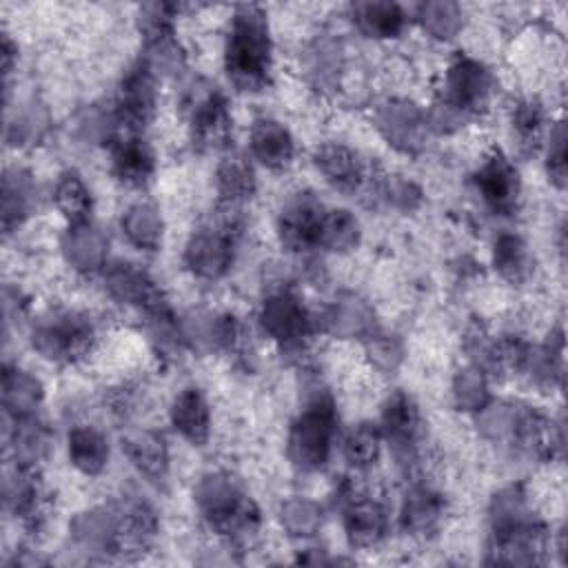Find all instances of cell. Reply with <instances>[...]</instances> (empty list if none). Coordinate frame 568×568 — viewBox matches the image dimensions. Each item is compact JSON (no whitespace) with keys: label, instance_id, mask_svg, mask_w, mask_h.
<instances>
[{"label":"cell","instance_id":"cell-5","mask_svg":"<svg viewBox=\"0 0 568 568\" xmlns=\"http://www.w3.org/2000/svg\"><path fill=\"white\" fill-rule=\"evenodd\" d=\"M95 342V324L78 311H55L31 331L33 348L49 362L71 364L89 355Z\"/></svg>","mask_w":568,"mask_h":568},{"label":"cell","instance_id":"cell-28","mask_svg":"<svg viewBox=\"0 0 568 568\" xmlns=\"http://www.w3.org/2000/svg\"><path fill=\"white\" fill-rule=\"evenodd\" d=\"M446 501L442 493L428 486H415L406 493L399 510L402 528L413 537H428L444 519Z\"/></svg>","mask_w":568,"mask_h":568},{"label":"cell","instance_id":"cell-6","mask_svg":"<svg viewBox=\"0 0 568 568\" xmlns=\"http://www.w3.org/2000/svg\"><path fill=\"white\" fill-rule=\"evenodd\" d=\"M191 140L200 151L224 149L231 138V111L224 93L206 82L189 89L184 98Z\"/></svg>","mask_w":568,"mask_h":568},{"label":"cell","instance_id":"cell-43","mask_svg":"<svg viewBox=\"0 0 568 568\" xmlns=\"http://www.w3.org/2000/svg\"><path fill=\"white\" fill-rule=\"evenodd\" d=\"M359 220L346 209H326L317 229V248L346 253L359 244Z\"/></svg>","mask_w":568,"mask_h":568},{"label":"cell","instance_id":"cell-14","mask_svg":"<svg viewBox=\"0 0 568 568\" xmlns=\"http://www.w3.org/2000/svg\"><path fill=\"white\" fill-rule=\"evenodd\" d=\"M481 202L497 215H510L519 206L521 180L517 166L499 151L490 153L475 173Z\"/></svg>","mask_w":568,"mask_h":568},{"label":"cell","instance_id":"cell-13","mask_svg":"<svg viewBox=\"0 0 568 568\" xmlns=\"http://www.w3.org/2000/svg\"><path fill=\"white\" fill-rule=\"evenodd\" d=\"M339 508L346 539L353 548L377 546L388 530L386 506L353 484L339 488Z\"/></svg>","mask_w":568,"mask_h":568},{"label":"cell","instance_id":"cell-50","mask_svg":"<svg viewBox=\"0 0 568 568\" xmlns=\"http://www.w3.org/2000/svg\"><path fill=\"white\" fill-rule=\"evenodd\" d=\"M366 355L382 373H395L404 362V344L397 335L375 328L366 339Z\"/></svg>","mask_w":568,"mask_h":568},{"label":"cell","instance_id":"cell-39","mask_svg":"<svg viewBox=\"0 0 568 568\" xmlns=\"http://www.w3.org/2000/svg\"><path fill=\"white\" fill-rule=\"evenodd\" d=\"M532 510L528 504V495L521 484H510L497 490L488 504V524L490 535L506 532L510 528L521 526L524 521L532 519Z\"/></svg>","mask_w":568,"mask_h":568},{"label":"cell","instance_id":"cell-9","mask_svg":"<svg viewBox=\"0 0 568 568\" xmlns=\"http://www.w3.org/2000/svg\"><path fill=\"white\" fill-rule=\"evenodd\" d=\"M260 326L280 346L302 348L315 331V320L300 295L288 288H280L262 302Z\"/></svg>","mask_w":568,"mask_h":568},{"label":"cell","instance_id":"cell-25","mask_svg":"<svg viewBox=\"0 0 568 568\" xmlns=\"http://www.w3.org/2000/svg\"><path fill=\"white\" fill-rule=\"evenodd\" d=\"M169 419L171 426L193 446L206 444L211 435V408L200 388H182L171 402Z\"/></svg>","mask_w":568,"mask_h":568},{"label":"cell","instance_id":"cell-12","mask_svg":"<svg viewBox=\"0 0 568 568\" xmlns=\"http://www.w3.org/2000/svg\"><path fill=\"white\" fill-rule=\"evenodd\" d=\"M382 439L393 448L395 459L402 466H413L419 457L422 442V415L417 404L404 390H395L386 397L379 419Z\"/></svg>","mask_w":568,"mask_h":568},{"label":"cell","instance_id":"cell-47","mask_svg":"<svg viewBox=\"0 0 568 568\" xmlns=\"http://www.w3.org/2000/svg\"><path fill=\"white\" fill-rule=\"evenodd\" d=\"M280 524L291 537H313L324 524V510L308 497H291L280 506Z\"/></svg>","mask_w":568,"mask_h":568},{"label":"cell","instance_id":"cell-15","mask_svg":"<svg viewBox=\"0 0 568 568\" xmlns=\"http://www.w3.org/2000/svg\"><path fill=\"white\" fill-rule=\"evenodd\" d=\"M324 211L322 202L308 191L291 195L277 215V235L282 246L291 253L317 248V229Z\"/></svg>","mask_w":568,"mask_h":568},{"label":"cell","instance_id":"cell-46","mask_svg":"<svg viewBox=\"0 0 568 568\" xmlns=\"http://www.w3.org/2000/svg\"><path fill=\"white\" fill-rule=\"evenodd\" d=\"M450 397L457 410L479 413L490 402L488 375L475 364L459 368L450 384Z\"/></svg>","mask_w":568,"mask_h":568},{"label":"cell","instance_id":"cell-2","mask_svg":"<svg viewBox=\"0 0 568 568\" xmlns=\"http://www.w3.org/2000/svg\"><path fill=\"white\" fill-rule=\"evenodd\" d=\"M193 497L204 521L226 544L240 546L257 535L262 526L260 508L229 473H206L197 481Z\"/></svg>","mask_w":568,"mask_h":568},{"label":"cell","instance_id":"cell-51","mask_svg":"<svg viewBox=\"0 0 568 568\" xmlns=\"http://www.w3.org/2000/svg\"><path fill=\"white\" fill-rule=\"evenodd\" d=\"M546 171L548 180L557 186H566V126L564 122H557L550 129L548 144H546Z\"/></svg>","mask_w":568,"mask_h":568},{"label":"cell","instance_id":"cell-31","mask_svg":"<svg viewBox=\"0 0 568 568\" xmlns=\"http://www.w3.org/2000/svg\"><path fill=\"white\" fill-rule=\"evenodd\" d=\"M9 450L16 466L38 470L51 450L49 426L40 422L38 415L13 419V428L9 433Z\"/></svg>","mask_w":568,"mask_h":568},{"label":"cell","instance_id":"cell-36","mask_svg":"<svg viewBox=\"0 0 568 568\" xmlns=\"http://www.w3.org/2000/svg\"><path fill=\"white\" fill-rule=\"evenodd\" d=\"M124 237L140 251H158L164 237V220L149 202L131 204L120 220Z\"/></svg>","mask_w":568,"mask_h":568},{"label":"cell","instance_id":"cell-45","mask_svg":"<svg viewBox=\"0 0 568 568\" xmlns=\"http://www.w3.org/2000/svg\"><path fill=\"white\" fill-rule=\"evenodd\" d=\"M419 27L435 40L448 42L464 27V9L450 0H430L422 2L415 13Z\"/></svg>","mask_w":568,"mask_h":568},{"label":"cell","instance_id":"cell-10","mask_svg":"<svg viewBox=\"0 0 568 568\" xmlns=\"http://www.w3.org/2000/svg\"><path fill=\"white\" fill-rule=\"evenodd\" d=\"M71 544L93 559H122V526L118 501L91 506L69 524Z\"/></svg>","mask_w":568,"mask_h":568},{"label":"cell","instance_id":"cell-42","mask_svg":"<svg viewBox=\"0 0 568 568\" xmlns=\"http://www.w3.org/2000/svg\"><path fill=\"white\" fill-rule=\"evenodd\" d=\"M362 189H366L377 202L402 213H413L424 200L422 189L404 175H368Z\"/></svg>","mask_w":568,"mask_h":568},{"label":"cell","instance_id":"cell-29","mask_svg":"<svg viewBox=\"0 0 568 568\" xmlns=\"http://www.w3.org/2000/svg\"><path fill=\"white\" fill-rule=\"evenodd\" d=\"M124 455L133 468L153 484H162L169 477V448L162 435L153 430H135L122 439Z\"/></svg>","mask_w":568,"mask_h":568},{"label":"cell","instance_id":"cell-22","mask_svg":"<svg viewBox=\"0 0 568 568\" xmlns=\"http://www.w3.org/2000/svg\"><path fill=\"white\" fill-rule=\"evenodd\" d=\"M313 162L324 180L339 191H359L371 175L359 153L339 142H326L317 146Z\"/></svg>","mask_w":568,"mask_h":568},{"label":"cell","instance_id":"cell-11","mask_svg":"<svg viewBox=\"0 0 568 568\" xmlns=\"http://www.w3.org/2000/svg\"><path fill=\"white\" fill-rule=\"evenodd\" d=\"M375 126L395 151L406 155H417L424 151L430 131L426 111L406 98L384 100L375 109Z\"/></svg>","mask_w":568,"mask_h":568},{"label":"cell","instance_id":"cell-7","mask_svg":"<svg viewBox=\"0 0 568 568\" xmlns=\"http://www.w3.org/2000/svg\"><path fill=\"white\" fill-rule=\"evenodd\" d=\"M158 73L140 58L120 80L113 118L118 133H140L155 115Z\"/></svg>","mask_w":568,"mask_h":568},{"label":"cell","instance_id":"cell-20","mask_svg":"<svg viewBox=\"0 0 568 568\" xmlns=\"http://www.w3.org/2000/svg\"><path fill=\"white\" fill-rule=\"evenodd\" d=\"M346 69L344 44L331 33L313 38L302 53V71L317 91H335Z\"/></svg>","mask_w":568,"mask_h":568},{"label":"cell","instance_id":"cell-48","mask_svg":"<svg viewBox=\"0 0 568 568\" xmlns=\"http://www.w3.org/2000/svg\"><path fill=\"white\" fill-rule=\"evenodd\" d=\"M344 457L355 468H368L377 462L382 450V430L375 424H357L348 430L342 444Z\"/></svg>","mask_w":568,"mask_h":568},{"label":"cell","instance_id":"cell-17","mask_svg":"<svg viewBox=\"0 0 568 568\" xmlns=\"http://www.w3.org/2000/svg\"><path fill=\"white\" fill-rule=\"evenodd\" d=\"M104 286L113 300L135 306L144 315L169 304L158 284L151 280V275L131 262L106 264Z\"/></svg>","mask_w":568,"mask_h":568},{"label":"cell","instance_id":"cell-54","mask_svg":"<svg viewBox=\"0 0 568 568\" xmlns=\"http://www.w3.org/2000/svg\"><path fill=\"white\" fill-rule=\"evenodd\" d=\"M297 561H302V564H335L337 559L328 557L324 550L320 552L317 548H311L306 555H300V557H297Z\"/></svg>","mask_w":568,"mask_h":568},{"label":"cell","instance_id":"cell-37","mask_svg":"<svg viewBox=\"0 0 568 568\" xmlns=\"http://www.w3.org/2000/svg\"><path fill=\"white\" fill-rule=\"evenodd\" d=\"M255 173L246 158L242 155H226L215 169V189L222 197V204L240 206L242 202L251 200L255 193Z\"/></svg>","mask_w":568,"mask_h":568},{"label":"cell","instance_id":"cell-34","mask_svg":"<svg viewBox=\"0 0 568 568\" xmlns=\"http://www.w3.org/2000/svg\"><path fill=\"white\" fill-rule=\"evenodd\" d=\"M69 462L89 477L100 475L109 464V442L106 437L87 424L73 426L67 437Z\"/></svg>","mask_w":568,"mask_h":568},{"label":"cell","instance_id":"cell-26","mask_svg":"<svg viewBox=\"0 0 568 568\" xmlns=\"http://www.w3.org/2000/svg\"><path fill=\"white\" fill-rule=\"evenodd\" d=\"M122 526V559L142 555L158 535V515L149 501L124 497L118 501Z\"/></svg>","mask_w":568,"mask_h":568},{"label":"cell","instance_id":"cell-40","mask_svg":"<svg viewBox=\"0 0 568 568\" xmlns=\"http://www.w3.org/2000/svg\"><path fill=\"white\" fill-rule=\"evenodd\" d=\"M521 373H526L539 386H555L561 382L564 375V339L561 333L550 335L546 344L526 348Z\"/></svg>","mask_w":568,"mask_h":568},{"label":"cell","instance_id":"cell-1","mask_svg":"<svg viewBox=\"0 0 568 568\" xmlns=\"http://www.w3.org/2000/svg\"><path fill=\"white\" fill-rule=\"evenodd\" d=\"M224 69L240 91H262L271 80L273 42L266 13L257 4L235 9L224 44Z\"/></svg>","mask_w":568,"mask_h":568},{"label":"cell","instance_id":"cell-18","mask_svg":"<svg viewBox=\"0 0 568 568\" xmlns=\"http://www.w3.org/2000/svg\"><path fill=\"white\" fill-rule=\"evenodd\" d=\"M62 257L71 268L84 275H93L106 268L109 257V237L93 222H75L69 224L60 240Z\"/></svg>","mask_w":568,"mask_h":568},{"label":"cell","instance_id":"cell-24","mask_svg":"<svg viewBox=\"0 0 568 568\" xmlns=\"http://www.w3.org/2000/svg\"><path fill=\"white\" fill-rule=\"evenodd\" d=\"M184 342L197 351H231L242 337V328L226 313H195L182 322Z\"/></svg>","mask_w":568,"mask_h":568},{"label":"cell","instance_id":"cell-3","mask_svg":"<svg viewBox=\"0 0 568 568\" xmlns=\"http://www.w3.org/2000/svg\"><path fill=\"white\" fill-rule=\"evenodd\" d=\"M335 430L337 413L333 397L326 390H317L291 424L286 439L291 464L302 473L322 470L328 464Z\"/></svg>","mask_w":568,"mask_h":568},{"label":"cell","instance_id":"cell-41","mask_svg":"<svg viewBox=\"0 0 568 568\" xmlns=\"http://www.w3.org/2000/svg\"><path fill=\"white\" fill-rule=\"evenodd\" d=\"M524 408L526 406L519 402L490 399L479 413H475L481 437L493 444H513Z\"/></svg>","mask_w":568,"mask_h":568},{"label":"cell","instance_id":"cell-30","mask_svg":"<svg viewBox=\"0 0 568 568\" xmlns=\"http://www.w3.org/2000/svg\"><path fill=\"white\" fill-rule=\"evenodd\" d=\"M38 206V189L24 169L9 166L2 178V229L11 233L18 229Z\"/></svg>","mask_w":568,"mask_h":568},{"label":"cell","instance_id":"cell-27","mask_svg":"<svg viewBox=\"0 0 568 568\" xmlns=\"http://www.w3.org/2000/svg\"><path fill=\"white\" fill-rule=\"evenodd\" d=\"M248 149L251 155L266 169H284L295 155L291 131L273 118H257L253 122L248 133Z\"/></svg>","mask_w":568,"mask_h":568},{"label":"cell","instance_id":"cell-44","mask_svg":"<svg viewBox=\"0 0 568 568\" xmlns=\"http://www.w3.org/2000/svg\"><path fill=\"white\" fill-rule=\"evenodd\" d=\"M53 204L69 220V224L89 220L93 197L78 171L69 169V171L60 173V178L55 180V186H53Z\"/></svg>","mask_w":568,"mask_h":568},{"label":"cell","instance_id":"cell-19","mask_svg":"<svg viewBox=\"0 0 568 568\" xmlns=\"http://www.w3.org/2000/svg\"><path fill=\"white\" fill-rule=\"evenodd\" d=\"M4 508L29 528L47 517V493L33 468L16 466L4 475Z\"/></svg>","mask_w":568,"mask_h":568},{"label":"cell","instance_id":"cell-23","mask_svg":"<svg viewBox=\"0 0 568 568\" xmlns=\"http://www.w3.org/2000/svg\"><path fill=\"white\" fill-rule=\"evenodd\" d=\"M322 326L326 333L339 339H366L375 326V313L371 304L355 293H339L331 306L324 311Z\"/></svg>","mask_w":568,"mask_h":568},{"label":"cell","instance_id":"cell-8","mask_svg":"<svg viewBox=\"0 0 568 568\" xmlns=\"http://www.w3.org/2000/svg\"><path fill=\"white\" fill-rule=\"evenodd\" d=\"M493 93L495 78L484 62L462 53L450 60L444 78L442 98L459 109L468 120L488 109Z\"/></svg>","mask_w":568,"mask_h":568},{"label":"cell","instance_id":"cell-52","mask_svg":"<svg viewBox=\"0 0 568 568\" xmlns=\"http://www.w3.org/2000/svg\"><path fill=\"white\" fill-rule=\"evenodd\" d=\"M426 122H428V129L435 131V133H442V135H448V133H455L459 131L462 126L468 124V118L455 109L450 102H446L442 95L433 100L430 109L426 111Z\"/></svg>","mask_w":568,"mask_h":568},{"label":"cell","instance_id":"cell-35","mask_svg":"<svg viewBox=\"0 0 568 568\" xmlns=\"http://www.w3.org/2000/svg\"><path fill=\"white\" fill-rule=\"evenodd\" d=\"M49 131V111L36 98L22 100L16 106H7L4 138L13 146L38 144Z\"/></svg>","mask_w":568,"mask_h":568},{"label":"cell","instance_id":"cell-16","mask_svg":"<svg viewBox=\"0 0 568 568\" xmlns=\"http://www.w3.org/2000/svg\"><path fill=\"white\" fill-rule=\"evenodd\" d=\"M546 548H548L546 526L537 517H532L517 528L490 535L486 561L506 564V566L541 564Z\"/></svg>","mask_w":568,"mask_h":568},{"label":"cell","instance_id":"cell-53","mask_svg":"<svg viewBox=\"0 0 568 568\" xmlns=\"http://www.w3.org/2000/svg\"><path fill=\"white\" fill-rule=\"evenodd\" d=\"M18 58V49L13 47V42L9 40V36H4L2 40V69H4V75L9 78L11 69H13V60Z\"/></svg>","mask_w":568,"mask_h":568},{"label":"cell","instance_id":"cell-32","mask_svg":"<svg viewBox=\"0 0 568 568\" xmlns=\"http://www.w3.org/2000/svg\"><path fill=\"white\" fill-rule=\"evenodd\" d=\"M42 382L20 366H4L2 371V406L11 419L36 415L42 404Z\"/></svg>","mask_w":568,"mask_h":568},{"label":"cell","instance_id":"cell-4","mask_svg":"<svg viewBox=\"0 0 568 568\" xmlns=\"http://www.w3.org/2000/svg\"><path fill=\"white\" fill-rule=\"evenodd\" d=\"M242 233L237 206L222 204L197 231L191 233L184 246V266L200 280H220L229 273L235 260V244Z\"/></svg>","mask_w":568,"mask_h":568},{"label":"cell","instance_id":"cell-33","mask_svg":"<svg viewBox=\"0 0 568 568\" xmlns=\"http://www.w3.org/2000/svg\"><path fill=\"white\" fill-rule=\"evenodd\" d=\"M351 20L366 38L388 40L406 29V11L397 2H355L351 4Z\"/></svg>","mask_w":568,"mask_h":568},{"label":"cell","instance_id":"cell-49","mask_svg":"<svg viewBox=\"0 0 568 568\" xmlns=\"http://www.w3.org/2000/svg\"><path fill=\"white\" fill-rule=\"evenodd\" d=\"M510 122H513V131H515L517 144L521 149L530 151L541 140V133H544V126H546V109L535 98L519 100L515 104V109H513Z\"/></svg>","mask_w":568,"mask_h":568},{"label":"cell","instance_id":"cell-21","mask_svg":"<svg viewBox=\"0 0 568 568\" xmlns=\"http://www.w3.org/2000/svg\"><path fill=\"white\" fill-rule=\"evenodd\" d=\"M111 171L133 189L146 186L155 173V155L140 133H118L111 140Z\"/></svg>","mask_w":568,"mask_h":568},{"label":"cell","instance_id":"cell-38","mask_svg":"<svg viewBox=\"0 0 568 568\" xmlns=\"http://www.w3.org/2000/svg\"><path fill=\"white\" fill-rule=\"evenodd\" d=\"M493 266L504 280L521 284L532 275L535 260L521 235L501 233L493 244Z\"/></svg>","mask_w":568,"mask_h":568}]
</instances>
